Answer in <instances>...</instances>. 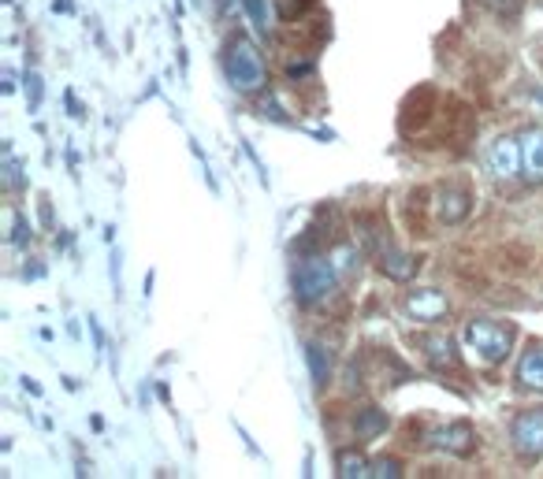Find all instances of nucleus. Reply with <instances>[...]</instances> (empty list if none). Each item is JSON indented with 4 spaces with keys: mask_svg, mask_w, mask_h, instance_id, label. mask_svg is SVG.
<instances>
[{
    "mask_svg": "<svg viewBox=\"0 0 543 479\" xmlns=\"http://www.w3.org/2000/svg\"><path fill=\"white\" fill-rule=\"evenodd\" d=\"M465 350L477 353L484 364H503L510 346H514V327L499 320H469L465 324Z\"/></svg>",
    "mask_w": 543,
    "mask_h": 479,
    "instance_id": "obj_1",
    "label": "nucleus"
},
{
    "mask_svg": "<svg viewBox=\"0 0 543 479\" xmlns=\"http://www.w3.org/2000/svg\"><path fill=\"white\" fill-rule=\"evenodd\" d=\"M335 275L339 264L332 257H309L294 268V298L302 305H317L335 290Z\"/></svg>",
    "mask_w": 543,
    "mask_h": 479,
    "instance_id": "obj_2",
    "label": "nucleus"
},
{
    "mask_svg": "<svg viewBox=\"0 0 543 479\" xmlns=\"http://www.w3.org/2000/svg\"><path fill=\"white\" fill-rule=\"evenodd\" d=\"M224 67H227V78H231V86H235V90L253 93V90H261V86H265V75H268L265 60H261V52L253 49L246 38H239L231 49H227Z\"/></svg>",
    "mask_w": 543,
    "mask_h": 479,
    "instance_id": "obj_3",
    "label": "nucleus"
},
{
    "mask_svg": "<svg viewBox=\"0 0 543 479\" xmlns=\"http://www.w3.org/2000/svg\"><path fill=\"white\" fill-rule=\"evenodd\" d=\"M402 309H406V316L417 320V324H439V320L451 312V301H447V294L436 290V286H417V290H410V294L402 298Z\"/></svg>",
    "mask_w": 543,
    "mask_h": 479,
    "instance_id": "obj_4",
    "label": "nucleus"
},
{
    "mask_svg": "<svg viewBox=\"0 0 543 479\" xmlns=\"http://www.w3.org/2000/svg\"><path fill=\"white\" fill-rule=\"evenodd\" d=\"M510 439H514V450L521 461H540L543 457V409H525V413L514 420V431H510Z\"/></svg>",
    "mask_w": 543,
    "mask_h": 479,
    "instance_id": "obj_5",
    "label": "nucleus"
},
{
    "mask_svg": "<svg viewBox=\"0 0 543 479\" xmlns=\"http://www.w3.org/2000/svg\"><path fill=\"white\" fill-rule=\"evenodd\" d=\"M488 171L491 179H517L521 171H525V156H521V138H510V134H503V138H495V142L488 145Z\"/></svg>",
    "mask_w": 543,
    "mask_h": 479,
    "instance_id": "obj_6",
    "label": "nucleus"
},
{
    "mask_svg": "<svg viewBox=\"0 0 543 479\" xmlns=\"http://www.w3.org/2000/svg\"><path fill=\"white\" fill-rule=\"evenodd\" d=\"M521 156H525V179L543 182V127H529L521 134Z\"/></svg>",
    "mask_w": 543,
    "mask_h": 479,
    "instance_id": "obj_7",
    "label": "nucleus"
},
{
    "mask_svg": "<svg viewBox=\"0 0 543 479\" xmlns=\"http://www.w3.org/2000/svg\"><path fill=\"white\" fill-rule=\"evenodd\" d=\"M517 383L525 390H540L543 394V346H529L517 361Z\"/></svg>",
    "mask_w": 543,
    "mask_h": 479,
    "instance_id": "obj_8",
    "label": "nucleus"
},
{
    "mask_svg": "<svg viewBox=\"0 0 543 479\" xmlns=\"http://www.w3.org/2000/svg\"><path fill=\"white\" fill-rule=\"evenodd\" d=\"M469 216V194L465 190H443L439 194V220L443 223H462Z\"/></svg>",
    "mask_w": 543,
    "mask_h": 479,
    "instance_id": "obj_9",
    "label": "nucleus"
},
{
    "mask_svg": "<svg viewBox=\"0 0 543 479\" xmlns=\"http://www.w3.org/2000/svg\"><path fill=\"white\" fill-rule=\"evenodd\" d=\"M439 446H443V450H451V454H458V457H465L469 450H473V428L458 420V424L439 431Z\"/></svg>",
    "mask_w": 543,
    "mask_h": 479,
    "instance_id": "obj_10",
    "label": "nucleus"
},
{
    "mask_svg": "<svg viewBox=\"0 0 543 479\" xmlns=\"http://www.w3.org/2000/svg\"><path fill=\"white\" fill-rule=\"evenodd\" d=\"M421 346L428 350L432 364H439V368H454V364H458V357H454V346H451V338L428 335V338H421Z\"/></svg>",
    "mask_w": 543,
    "mask_h": 479,
    "instance_id": "obj_11",
    "label": "nucleus"
},
{
    "mask_svg": "<svg viewBox=\"0 0 543 479\" xmlns=\"http://www.w3.org/2000/svg\"><path fill=\"white\" fill-rule=\"evenodd\" d=\"M242 8L250 12L257 34H268V30H272V4H268V0H242Z\"/></svg>",
    "mask_w": 543,
    "mask_h": 479,
    "instance_id": "obj_12",
    "label": "nucleus"
},
{
    "mask_svg": "<svg viewBox=\"0 0 543 479\" xmlns=\"http://www.w3.org/2000/svg\"><path fill=\"white\" fill-rule=\"evenodd\" d=\"M369 461L358 454V450H343L339 454V476H346V479H354V476H369Z\"/></svg>",
    "mask_w": 543,
    "mask_h": 479,
    "instance_id": "obj_13",
    "label": "nucleus"
},
{
    "mask_svg": "<svg viewBox=\"0 0 543 479\" xmlns=\"http://www.w3.org/2000/svg\"><path fill=\"white\" fill-rule=\"evenodd\" d=\"M384 428H387V416L380 413V409H365V413H358V435L361 439H376Z\"/></svg>",
    "mask_w": 543,
    "mask_h": 479,
    "instance_id": "obj_14",
    "label": "nucleus"
},
{
    "mask_svg": "<svg viewBox=\"0 0 543 479\" xmlns=\"http://www.w3.org/2000/svg\"><path fill=\"white\" fill-rule=\"evenodd\" d=\"M384 272L395 275V279H410L413 275V260L406 253H395V249H384Z\"/></svg>",
    "mask_w": 543,
    "mask_h": 479,
    "instance_id": "obj_15",
    "label": "nucleus"
},
{
    "mask_svg": "<svg viewBox=\"0 0 543 479\" xmlns=\"http://www.w3.org/2000/svg\"><path fill=\"white\" fill-rule=\"evenodd\" d=\"M369 476H380V479H398V476H402V465H398L395 457H380V461H372Z\"/></svg>",
    "mask_w": 543,
    "mask_h": 479,
    "instance_id": "obj_16",
    "label": "nucleus"
},
{
    "mask_svg": "<svg viewBox=\"0 0 543 479\" xmlns=\"http://www.w3.org/2000/svg\"><path fill=\"white\" fill-rule=\"evenodd\" d=\"M309 364H313V376H317V383H324V357H320L317 346H309Z\"/></svg>",
    "mask_w": 543,
    "mask_h": 479,
    "instance_id": "obj_17",
    "label": "nucleus"
},
{
    "mask_svg": "<svg viewBox=\"0 0 543 479\" xmlns=\"http://www.w3.org/2000/svg\"><path fill=\"white\" fill-rule=\"evenodd\" d=\"M27 86H30V104L38 108V101H41V78H38V75H30V78H27Z\"/></svg>",
    "mask_w": 543,
    "mask_h": 479,
    "instance_id": "obj_18",
    "label": "nucleus"
},
{
    "mask_svg": "<svg viewBox=\"0 0 543 479\" xmlns=\"http://www.w3.org/2000/svg\"><path fill=\"white\" fill-rule=\"evenodd\" d=\"M15 242H27V223L15 220Z\"/></svg>",
    "mask_w": 543,
    "mask_h": 479,
    "instance_id": "obj_19",
    "label": "nucleus"
}]
</instances>
